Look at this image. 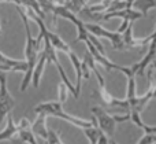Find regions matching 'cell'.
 <instances>
[{
  "label": "cell",
  "mask_w": 156,
  "mask_h": 144,
  "mask_svg": "<svg viewBox=\"0 0 156 144\" xmlns=\"http://www.w3.org/2000/svg\"><path fill=\"white\" fill-rule=\"evenodd\" d=\"M16 10H18L19 15L22 18V22H23V26L25 30H26V45H25V58H26V62H27V70L23 76V80H22V84H21V92L27 89L29 84L32 82L33 78V71H34L36 67V63L38 60V56L41 54V44L44 43L43 40V34H38L37 38H34L32 36V32H30V26H29V16L27 14L25 13V10H22V5L21 4H16Z\"/></svg>",
  "instance_id": "6da1fadb"
},
{
  "label": "cell",
  "mask_w": 156,
  "mask_h": 144,
  "mask_svg": "<svg viewBox=\"0 0 156 144\" xmlns=\"http://www.w3.org/2000/svg\"><path fill=\"white\" fill-rule=\"evenodd\" d=\"M63 103H60L59 100L58 102H45V103H40L34 107V113L36 114H45V115H54V117L58 118H62V120L67 121V122L73 124L74 126L81 129H85V128H90V126L97 125V121L96 118L93 117L92 121H86L82 120V118H78L74 117V115H70L67 113L63 111Z\"/></svg>",
  "instance_id": "7a4b0ae2"
},
{
  "label": "cell",
  "mask_w": 156,
  "mask_h": 144,
  "mask_svg": "<svg viewBox=\"0 0 156 144\" xmlns=\"http://www.w3.org/2000/svg\"><path fill=\"white\" fill-rule=\"evenodd\" d=\"M85 26L89 33L97 36L99 38H108L112 44L114 49H125V43H123V34L116 32H110L105 27H103L99 23H93V22H85Z\"/></svg>",
  "instance_id": "3957f363"
},
{
  "label": "cell",
  "mask_w": 156,
  "mask_h": 144,
  "mask_svg": "<svg viewBox=\"0 0 156 144\" xmlns=\"http://www.w3.org/2000/svg\"><path fill=\"white\" fill-rule=\"evenodd\" d=\"M92 114L96 118L99 128L107 135L108 137H112L115 133V126H116V120L114 115H110L105 110L101 107H93L92 109Z\"/></svg>",
  "instance_id": "277c9868"
},
{
  "label": "cell",
  "mask_w": 156,
  "mask_h": 144,
  "mask_svg": "<svg viewBox=\"0 0 156 144\" xmlns=\"http://www.w3.org/2000/svg\"><path fill=\"white\" fill-rule=\"evenodd\" d=\"M83 43L86 44V47H88V51L92 54V56L94 58V60H96V63L97 65H100V66H103V67L105 69V70H119L121 69V66L119 65H116V63H114L112 60H110L107 56H105L104 54H101V52L99 51V49L96 48V47L93 45V44L90 43V40H85Z\"/></svg>",
  "instance_id": "5b68a950"
},
{
  "label": "cell",
  "mask_w": 156,
  "mask_h": 144,
  "mask_svg": "<svg viewBox=\"0 0 156 144\" xmlns=\"http://www.w3.org/2000/svg\"><path fill=\"white\" fill-rule=\"evenodd\" d=\"M123 43H125V49H132V48H141V47H145L151 43L152 34L148 36L145 38H136L133 36V23L130 22L127 29L123 33Z\"/></svg>",
  "instance_id": "8992f818"
},
{
  "label": "cell",
  "mask_w": 156,
  "mask_h": 144,
  "mask_svg": "<svg viewBox=\"0 0 156 144\" xmlns=\"http://www.w3.org/2000/svg\"><path fill=\"white\" fill-rule=\"evenodd\" d=\"M0 70L4 71H23L26 73L27 70V62L26 60H18V59H11V58L5 56L4 54L0 52Z\"/></svg>",
  "instance_id": "52a82bcc"
},
{
  "label": "cell",
  "mask_w": 156,
  "mask_h": 144,
  "mask_svg": "<svg viewBox=\"0 0 156 144\" xmlns=\"http://www.w3.org/2000/svg\"><path fill=\"white\" fill-rule=\"evenodd\" d=\"M14 106H15V102L8 92L7 87L0 88V125L4 121V118L11 113Z\"/></svg>",
  "instance_id": "ba28073f"
},
{
  "label": "cell",
  "mask_w": 156,
  "mask_h": 144,
  "mask_svg": "<svg viewBox=\"0 0 156 144\" xmlns=\"http://www.w3.org/2000/svg\"><path fill=\"white\" fill-rule=\"evenodd\" d=\"M141 16H143V13L127 7V8H123V10H118V11H112V13L104 14V15H103V21H108L110 18H122V19H126V21L134 22V21H137L138 18H141Z\"/></svg>",
  "instance_id": "9c48e42d"
},
{
  "label": "cell",
  "mask_w": 156,
  "mask_h": 144,
  "mask_svg": "<svg viewBox=\"0 0 156 144\" xmlns=\"http://www.w3.org/2000/svg\"><path fill=\"white\" fill-rule=\"evenodd\" d=\"M45 120H47V115L45 114H37L36 121L32 124V131H33V133H34L36 136L40 137V139H43L44 142L47 143L48 136H49V131L47 129Z\"/></svg>",
  "instance_id": "30bf717a"
},
{
  "label": "cell",
  "mask_w": 156,
  "mask_h": 144,
  "mask_svg": "<svg viewBox=\"0 0 156 144\" xmlns=\"http://www.w3.org/2000/svg\"><path fill=\"white\" fill-rule=\"evenodd\" d=\"M48 62L47 59V55L41 51L40 56H38V60L36 63V67H34V71H33V78H32V84L34 88H38L40 85V81H41V77H43V73H44V67H45V63Z\"/></svg>",
  "instance_id": "8fae6325"
},
{
  "label": "cell",
  "mask_w": 156,
  "mask_h": 144,
  "mask_svg": "<svg viewBox=\"0 0 156 144\" xmlns=\"http://www.w3.org/2000/svg\"><path fill=\"white\" fill-rule=\"evenodd\" d=\"M19 133V126L14 124L12 115H7V126L4 128V131L0 132V142L2 140H11L12 137H15Z\"/></svg>",
  "instance_id": "7c38bea8"
},
{
  "label": "cell",
  "mask_w": 156,
  "mask_h": 144,
  "mask_svg": "<svg viewBox=\"0 0 156 144\" xmlns=\"http://www.w3.org/2000/svg\"><path fill=\"white\" fill-rule=\"evenodd\" d=\"M69 56H70V60L74 66V70H76V89L77 92H81V80H82V60L78 59V56L74 54L73 51L69 52Z\"/></svg>",
  "instance_id": "4fadbf2b"
},
{
  "label": "cell",
  "mask_w": 156,
  "mask_h": 144,
  "mask_svg": "<svg viewBox=\"0 0 156 144\" xmlns=\"http://www.w3.org/2000/svg\"><path fill=\"white\" fill-rule=\"evenodd\" d=\"M83 60H86V63L89 65V67H90V70H92V73L96 76V78H97V81H99V85L100 87H104L105 85V81H104V78H103V76L99 73V70H97V63H96V60H94V58L92 56V54L90 52H86L85 54V56H83Z\"/></svg>",
  "instance_id": "5bb4252c"
},
{
  "label": "cell",
  "mask_w": 156,
  "mask_h": 144,
  "mask_svg": "<svg viewBox=\"0 0 156 144\" xmlns=\"http://www.w3.org/2000/svg\"><path fill=\"white\" fill-rule=\"evenodd\" d=\"M132 7L137 8L143 15H148V11L156 7V0H134Z\"/></svg>",
  "instance_id": "9a60e30c"
},
{
  "label": "cell",
  "mask_w": 156,
  "mask_h": 144,
  "mask_svg": "<svg viewBox=\"0 0 156 144\" xmlns=\"http://www.w3.org/2000/svg\"><path fill=\"white\" fill-rule=\"evenodd\" d=\"M114 0H101L100 3L97 4H92V5H85L90 13H94V14H103L104 15L108 10H110L111 4H112Z\"/></svg>",
  "instance_id": "2e32d148"
},
{
  "label": "cell",
  "mask_w": 156,
  "mask_h": 144,
  "mask_svg": "<svg viewBox=\"0 0 156 144\" xmlns=\"http://www.w3.org/2000/svg\"><path fill=\"white\" fill-rule=\"evenodd\" d=\"M55 66H56V67H58V70H59V74H60V77H62V81L65 82V84H66V87L69 88V91H70V92H71V95L74 96V99H78V98H80V93L77 92V89H76V85H73V84H71V81H70V80H69V77L66 76V73H65V69L62 67V65H60V62H58Z\"/></svg>",
  "instance_id": "e0dca14e"
},
{
  "label": "cell",
  "mask_w": 156,
  "mask_h": 144,
  "mask_svg": "<svg viewBox=\"0 0 156 144\" xmlns=\"http://www.w3.org/2000/svg\"><path fill=\"white\" fill-rule=\"evenodd\" d=\"M82 131H83V133H85V136L88 137L89 144H97L100 133H101V129L99 128V125L90 126V128H85V129H82Z\"/></svg>",
  "instance_id": "ac0fdd59"
},
{
  "label": "cell",
  "mask_w": 156,
  "mask_h": 144,
  "mask_svg": "<svg viewBox=\"0 0 156 144\" xmlns=\"http://www.w3.org/2000/svg\"><path fill=\"white\" fill-rule=\"evenodd\" d=\"M88 2L89 0H70V2L65 3V5H66V8L70 10L73 14H78L83 7H85Z\"/></svg>",
  "instance_id": "d6986e66"
},
{
  "label": "cell",
  "mask_w": 156,
  "mask_h": 144,
  "mask_svg": "<svg viewBox=\"0 0 156 144\" xmlns=\"http://www.w3.org/2000/svg\"><path fill=\"white\" fill-rule=\"evenodd\" d=\"M69 88L66 87L65 82H62V84H59V87H58V99H59L60 103H65L66 100H67V95H69Z\"/></svg>",
  "instance_id": "ffe728a7"
},
{
  "label": "cell",
  "mask_w": 156,
  "mask_h": 144,
  "mask_svg": "<svg viewBox=\"0 0 156 144\" xmlns=\"http://www.w3.org/2000/svg\"><path fill=\"white\" fill-rule=\"evenodd\" d=\"M100 98H101V100L104 102L105 104H108V106H111V103H112V100H114V96L107 91L105 85L104 87H100Z\"/></svg>",
  "instance_id": "44dd1931"
},
{
  "label": "cell",
  "mask_w": 156,
  "mask_h": 144,
  "mask_svg": "<svg viewBox=\"0 0 156 144\" xmlns=\"http://www.w3.org/2000/svg\"><path fill=\"white\" fill-rule=\"evenodd\" d=\"M90 67H89V65L86 63V60H82V78L85 80H89L90 78Z\"/></svg>",
  "instance_id": "7402d4cb"
},
{
  "label": "cell",
  "mask_w": 156,
  "mask_h": 144,
  "mask_svg": "<svg viewBox=\"0 0 156 144\" xmlns=\"http://www.w3.org/2000/svg\"><path fill=\"white\" fill-rule=\"evenodd\" d=\"M97 144H110L108 136L103 131H101V133H100V137H99V142H97Z\"/></svg>",
  "instance_id": "603a6c76"
},
{
  "label": "cell",
  "mask_w": 156,
  "mask_h": 144,
  "mask_svg": "<svg viewBox=\"0 0 156 144\" xmlns=\"http://www.w3.org/2000/svg\"><path fill=\"white\" fill-rule=\"evenodd\" d=\"M129 23H130V21H126V19H123V21H122V25H121V26H119L116 30H118L119 33H123L125 30L127 29V26H129Z\"/></svg>",
  "instance_id": "cb8c5ba5"
},
{
  "label": "cell",
  "mask_w": 156,
  "mask_h": 144,
  "mask_svg": "<svg viewBox=\"0 0 156 144\" xmlns=\"http://www.w3.org/2000/svg\"><path fill=\"white\" fill-rule=\"evenodd\" d=\"M11 144H25V142H23V140H22L21 139V137H12V139H11Z\"/></svg>",
  "instance_id": "d4e9b609"
},
{
  "label": "cell",
  "mask_w": 156,
  "mask_h": 144,
  "mask_svg": "<svg viewBox=\"0 0 156 144\" xmlns=\"http://www.w3.org/2000/svg\"><path fill=\"white\" fill-rule=\"evenodd\" d=\"M0 2H11V3H15V4H21V0H0Z\"/></svg>",
  "instance_id": "484cf974"
},
{
  "label": "cell",
  "mask_w": 156,
  "mask_h": 144,
  "mask_svg": "<svg viewBox=\"0 0 156 144\" xmlns=\"http://www.w3.org/2000/svg\"><path fill=\"white\" fill-rule=\"evenodd\" d=\"M126 2H127V4H129V7H132L133 3H134V0H126Z\"/></svg>",
  "instance_id": "4316f807"
},
{
  "label": "cell",
  "mask_w": 156,
  "mask_h": 144,
  "mask_svg": "<svg viewBox=\"0 0 156 144\" xmlns=\"http://www.w3.org/2000/svg\"><path fill=\"white\" fill-rule=\"evenodd\" d=\"M56 144H65V143H63L62 140H60V137H59V139H58V142H56Z\"/></svg>",
  "instance_id": "83f0119b"
},
{
  "label": "cell",
  "mask_w": 156,
  "mask_h": 144,
  "mask_svg": "<svg viewBox=\"0 0 156 144\" xmlns=\"http://www.w3.org/2000/svg\"><path fill=\"white\" fill-rule=\"evenodd\" d=\"M152 67H154V69H156V59L154 60V62H152Z\"/></svg>",
  "instance_id": "f1b7e54d"
},
{
  "label": "cell",
  "mask_w": 156,
  "mask_h": 144,
  "mask_svg": "<svg viewBox=\"0 0 156 144\" xmlns=\"http://www.w3.org/2000/svg\"><path fill=\"white\" fill-rule=\"evenodd\" d=\"M154 99H156V88L154 89Z\"/></svg>",
  "instance_id": "f546056e"
},
{
  "label": "cell",
  "mask_w": 156,
  "mask_h": 144,
  "mask_svg": "<svg viewBox=\"0 0 156 144\" xmlns=\"http://www.w3.org/2000/svg\"><path fill=\"white\" fill-rule=\"evenodd\" d=\"M110 144H118V143H116V142H114V140H111Z\"/></svg>",
  "instance_id": "4dcf8cb0"
},
{
  "label": "cell",
  "mask_w": 156,
  "mask_h": 144,
  "mask_svg": "<svg viewBox=\"0 0 156 144\" xmlns=\"http://www.w3.org/2000/svg\"><path fill=\"white\" fill-rule=\"evenodd\" d=\"M67 2H70V0H63V4H65V3H67Z\"/></svg>",
  "instance_id": "1f68e13d"
},
{
  "label": "cell",
  "mask_w": 156,
  "mask_h": 144,
  "mask_svg": "<svg viewBox=\"0 0 156 144\" xmlns=\"http://www.w3.org/2000/svg\"><path fill=\"white\" fill-rule=\"evenodd\" d=\"M0 34H2V26H0Z\"/></svg>",
  "instance_id": "d6a6232c"
},
{
  "label": "cell",
  "mask_w": 156,
  "mask_h": 144,
  "mask_svg": "<svg viewBox=\"0 0 156 144\" xmlns=\"http://www.w3.org/2000/svg\"><path fill=\"white\" fill-rule=\"evenodd\" d=\"M49 2H52V3H54V2H55V0H49Z\"/></svg>",
  "instance_id": "836d02e7"
}]
</instances>
